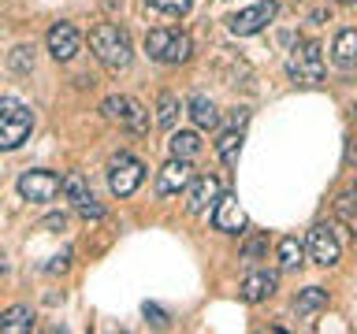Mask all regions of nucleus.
Listing matches in <instances>:
<instances>
[{
  "label": "nucleus",
  "instance_id": "f257e3e1",
  "mask_svg": "<svg viewBox=\"0 0 357 334\" xmlns=\"http://www.w3.org/2000/svg\"><path fill=\"white\" fill-rule=\"evenodd\" d=\"M89 49L105 67L119 71V67L130 63V38L127 30H119L116 22H100V26L89 30Z\"/></svg>",
  "mask_w": 357,
  "mask_h": 334
},
{
  "label": "nucleus",
  "instance_id": "f03ea898",
  "mask_svg": "<svg viewBox=\"0 0 357 334\" xmlns=\"http://www.w3.org/2000/svg\"><path fill=\"white\" fill-rule=\"evenodd\" d=\"M30 130H33L30 108L15 97H0V149L4 152L19 149V145L30 138Z\"/></svg>",
  "mask_w": 357,
  "mask_h": 334
},
{
  "label": "nucleus",
  "instance_id": "7ed1b4c3",
  "mask_svg": "<svg viewBox=\"0 0 357 334\" xmlns=\"http://www.w3.org/2000/svg\"><path fill=\"white\" fill-rule=\"evenodd\" d=\"M145 52H149V60L156 63H186L190 52H194V45H190V38L183 30H149L145 33Z\"/></svg>",
  "mask_w": 357,
  "mask_h": 334
},
{
  "label": "nucleus",
  "instance_id": "20e7f679",
  "mask_svg": "<svg viewBox=\"0 0 357 334\" xmlns=\"http://www.w3.org/2000/svg\"><path fill=\"white\" fill-rule=\"evenodd\" d=\"M287 74L294 78L298 86H317L324 78V52L317 41H301L294 56L287 60Z\"/></svg>",
  "mask_w": 357,
  "mask_h": 334
},
{
  "label": "nucleus",
  "instance_id": "39448f33",
  "mask_svg": "<svg viewBox=\"0 0 357 334\" xmlns=\"http://www.w3.org/2000/svg\"><path fill=\"white\" fill-rule=\"evenodd\" d=\"M142 178H145V164L142 160H134L130 152L112 156V164H108V186H112V193H116V197H130L134 189L142 186Z\"/></svg>",
  "mask_w": 357,
  "mask_h": 334
},
{
  "label": "nucleus",
  "instance_id": "423d86ee",
  "mask_svg": "<svg viewBox=\"0 0 357 334\" xmlns=\"http://www.w3.org/2000/svg\"><path fill=\"white\" fill-rule=\"evenodd\" d=\"M100 111H105L108 122H119V127H127L134 134L149 130V116H145V108L138 104V100H130V97H108L105 104H100Z\"/></svg>",
  "mask_w": 357,
  "mask_h": 334
},
{
  "label": "nucleus",
  "instance_id": "0eeeda50",
  "mask_svg": "<svg viewBox=\"0 0 357 334\" xmlns=\"http://www.w3.org/2000/svg\"><path fill=\"white\" fill-rule=\"evenodd\" d=\"M272 19H275V4H272V0H261V4H253V8L238 11V15H231L227 26H231L234 38H253V33H261Z\"/></svg>",
  "mask_w": 357,
  "mask_h": 334
},
{
  "label": "nucleus",
  "instance_id": "6e6552de",
  "mask_svg": "<svg viewBox=\"0 0 357 334\" xmlns=\"http://www.w3.org/2000/svg\"><path fill=\"white\" fill-rule=\"evenodd\" d=\"M60 193V175L52 171H26L19 178V197L30 200V205H45Z\"/></svg>",
  "mask_w": 357,
  "mask_h": 334
},
{
  "label": "nucleus",
  "instance_id": "1a4fd4ad",
  "mask_svg": "<svg viewBox=\"0 0 357 334\" xmlns=\"http://www.w3.org/2000/svg\"><path fill=\"white\" fill-rule=\"evenodd\" d=\"M305 253L309 260H317L320 267H331L339 264V238H335V230L328 227V223H317V227L309 230V241H305Z\"/></svg>",
  "mask_w": 357,
  "mask_h": 334
},
{
  "label": "nucleus",
  "instance_id": "9d476101",
  "mask_svg": "<svg viewBox=\"0 0 357 334\" xmlns=\"http://www.w3.org/2000/svg\"><path fill=\"white\" fill-rule=\"evenodd\" d=\"M78 45H82V38H78V30L71 22H56L49 30V52H52L56 63H71L78 56Z\"/></svg>",
  "mask_w": 357,
  "mask_h": 334
},
{
  "label": "nucleus",
  "instance_id": "9b49d317",
  "mask_svg": "<svg viewBox=\"0 0 357 334\" xmlns=\"http://www.w3.org/2000/svg\"><path fill=\"white\" fill-rule=\"evenodd\" d=\"M190 182H194V167H190V160H178V156H175L172 164H164L160 178H156V193H160V197L183 193Z\"/></svg>",
  "mask_w": 357,
  "mask_h": 334
},
{
  "label": "nucleus",
  "instance_id": "f8f14e48",
  "mask_svg": "<svg viewBox=\"0 0 357 334\" xmlns=\"http://www.w3.org/2000/svg\"><path fill=\"white\" fill-rule=\"evenodd\" d=\"M245 223H250V219H245L238 197H220L216 200V208H212V227H216V230L238 234V230H245Z\"/></svg>",
  "mask_w": 357,
  "mask_h": 334
},
{
  "label": "nucleus",
  "instance_id": "ddd939ff",
  "mask_svg": "<svg viewBox=\"0 0 357 334\" xmlns=\"http://www.w3.org/2000/svg\"><path fill=\"white\" fill-rule=\"evenodd\" d=\"M212 200H220V182L212 175L205 178H194V182L186 186V212L190 216H197V212H205Z\"/></svg>",
  "mask_w": 357,
  "mask_h": 334
},
{
  "label": "nucleus",
  "instance_id": "4468645a",
  "mask_svg": "<svg viewBox=\"0 0 357 334\" xmlns=\"http://www.w3.org/2000/svg\"><path fill=\"white\" fill-rule=\"evenodd\" d=\"M275 286H279L275 271H253V275H245V283H242V301L261 305V301H268L275 294Z\"/></svg>",
  "mask_w": 357,
  "mask_h": 334
},
{
  "label": "nucleus",
  "instance_id": "2eb2a0df",
  "mask_svg": "<svg viewBox=\"0 0 357 334\" xmlns=\"http://www.w3.org/2000/svg\"><path fill=\"white\" fill-rule=\"evenodd\" d=\"M0 331L4 334H26L33 331V308L30 305H11L0 312Z\"/></svg>",
  "mask_w": 357,
  "mask_h": 334
},
{
  "label": "nucleus",
  "instance_id": "dca6fc26",
  "mask_svg": "<svg viewBox=\"0 0 357 334\" xmlns=\"http://www.w3.org/2000/svg\"><path fill=\"white\" fill-rule=\"evenodd\" d=\"M328 308V289H320V286H309V289H301L298 301H294V312L301 319H312L317 312Z\"/></svg>",
  "mask_w": 357,
  "mask_h": 334
},
{
  "label": "nucleus",
  "instance_id": "f3484780",
  "mask_svg": "<svg viewBox=\"0 0 357 334\" xmlns=\"http://www.w3.org/2000/svg\"><path fill=\"white\" fill-rule=\"evenodd\" d=\"M190 119H194L201 130H212L220 122V111H216V104H212L205 93H197V97H190Z\"/></svg>",
  "mask_w": 357,
  "mask_h": 334
},
{
  "label": "nucleus",
  "instance_id": "a211bd4d",
  "mask_svg": "<svg viewBox=\"0 0 357 334\" xmlns=\"http://www.w3.org/2000/svg\"><path fill=\"white\" fill-rule=\"evenodd\" d=\"M331 52H335V63L339 67H354L357 63V30H339Z\"/></svg>",
  "mask_w": 357,
  "mask_h": 334
},
{
  "label": "nucleus",
  "instance_id": "6ab92c4d",
  "mask_svg": "<svg viewBox=\"0 0 357 334\" xmlns=\"http://www.w3.org/2000/svg\"><path fill=\"white\" fill-rule=\"evenodd\" d=\"M167 149H172V156H178V160H190V156H197L201 141H197L194 130H175L172 141H167Z\"/></svg>",
  "mask_w": 357,
  "mask_h": 334
},
{
  "label": "nucleus",
  "instance_id": "aec40b11",
  "mask_svg": "<svg viewBox=\"0 0 357 334\" xmlns=\"http://www.w3.org/2000/svg\"><path fill=\"white\" fill-rule=\"evenodd\" d=\"M238 152H242V130H227V134L216 141V156H220L227 167H234V164H238Z\"/></svg>",
  "mask_w": 357,
  "mask_h": 334
},
{
  "label": "nucleus",
  "instance_id": "412c9836",
  "mask_svg": "<svg viewBox=\"0 0 357 334\" xmlns=\"http://www.w3.org/2000/svg\"><path fill=\"white\" fill-rule=\"evenodd\" d=\"M60 189H63V193H67V200H71L75 208L82 205V200H89V197H93V193H89V186H86V178L78 175V171H71V175H63V178H60Z\"/></svg>",
  "mask_w": 357,
  "mask_h": 334
},
{
  "label": "nucleus",
  "instance_id": "4be33fe9",
  "mask_svg": "<svg viewBox=\"0 0 357 334\" xmlns=\"http://www.w3.org/2000/svg\"><path fill=\"white\" fill-rule=\"evenodd\" d=\"M178 116H183V104H178V97H175V93H164L160 100H156V122H160V127L172 130Z\"/></svg>",
  "mask_w": 357,
  "mask_h": 334
},
{
  "label": "nucleus",
  "instance_id": "5701e85b",
  "mask_svg": "<svg viewBox=\"0 0 357 334\" xmlns=\"http://www.w3.org/2000/svg\"><path fill=\"white\" fill-rule=\"evenodd\" d=\"M301 260H305V245H301L298 238H283V241H279V264H283L287 271L301 267Z\"/></svg>",
  "mask_w": 357,
  "mask_h": 334
},
{
  "label": "nucleus",
  "instance_id": "b1692460",
  "mask_svg": "<svg viewBox=\"0 0 357 334\" xmlns=\"http://www.w3.org/2000/svg\"><path fill=\"white\" fill-rule=\"evenodd\" d=\"M145 4L156 8V11H164V15H186L194 0H145Z\"/></svg>",
  "mask_w": 357,
  "mask_h": 334
},
{
  "label": "nucleus",
  "instance_id": "393cba45",
  "mask_svg": "<svg viewBox=\"0 0 357 334\" xmlns=\"http://www.w3.org/2000/svg\"><path fill=\"white\" fill-rule=\"evenodd\" d=\"M11 67H15V71H30L33 67V49L30 45H19V49L11 52Z\"/></svg>",
  "mask_w": 357,
  "mask_h": 334
},
{
  "label": "nucleus",
  "instance_id": "a878e982",
  "mask_svg": "<svg viewBox=\"0 0 357 334\" xmlns=\"http://www.w3.org/2000/svg\"><path fill=\"white\" fill-rule=\"evenodd\" d=\"M78 212H82L86 219H100V216H105V208H100L93 197H89V200H82V205H78Z\"/></svg>",
  "mask_w": 357,
  "mask_h": 334
},
{
  "label": "nucleus",
  "instance_id": "bb28decb",
  "mask_svg": "<svg viewBox=\"0 0 357 334\" xmlns=\"http://www.w3.org/2000/svg\"><path fill=\"white\" fill-rule=\"evenodd\" d=\"M145 319H149V323H156V327H164V323H167L164 308H156V305H145Z\"/></svg>",
  "mask_w": 357,
  "mask_h": 334
},
{
  "label": "nucleus",
  "instance_id": "cd10ccee",
  "mask_svg": "<svg viewBox=\"0 0 357 334\" xmlns=\"http://www.w3.org/2000/svg\"><path fill=\"white\" fill-rule=\"evenodd\" d=\"M264 245H268L264 238H257V241H250V245H245V253H242V256H245V260H257V256L264 253Z\"/></svg>",
  "mask_w": 357,
  "mask_h": 334
},
{
  "label": "nucleus",
  "instance_id": "c85d7f7f",
  "mask_svg": "<svg viewBox=\"0 0 357 334\" xmlns=\"http://www.w3.org/2000/svg\"><path fill=\"white\" fill-rule=\"evenodd\" d=\"M67 227V216H49V219H41V230H63Z\"/></svg>",
  "mask_w": 357,
  "mask_h": 334
},
{
  "label": "nucleus",
  "instance_id": "c756f323",
  "mask_svg": "<svg viewBox=\"0 0 357 334\" xmlns=\"http://www.w3.org/2000/svg\"><path fill=\"white\" fill-rule=\"evenodd\" d=\"M245 119H250V111H245V108H238V111H234V116H231V122H234V127H245Z\"/></svg>",
  "mask_w": 357,
  "mask_h": 334
},
{
  "label": "nucleus",
  "instance_id": "7c9ffc66",
  "mask_svg": "<svg viewBox=\"0 0 357 334\" xmlns=\"http://www.w3.org/2000/svg\"><path fill=\"white\" fill-rule=\"evenodd\" d=\"M350 212H354V200H350V197H339V216L350 219Z\"/></svg>",
  "mask_w": 357,
  "mask_h": 334
},
{
  "label": "nucleus",
  "instance_id": "2f4dec72",
  "mask_svg": "<svg viewBox=\"0 0 357 334\" xmlns=\"http://www.w3.org/2000/svg\"><path fill=\"white\" fill-rule=\"evenodd\" d=\"M49 271L56 275V271H67V256H56V260L49 264Z\"/></svg>",
  "mask_w": 357,
  "mask_h": 334
},
{
  "label": "nucleus",
  "instance_id": "473e14b6",
  "mask_svg": "<svg viewBox=\"0 0 357 334\" xmlns=\"http://www.w3.org/2000/svg\"><path fill=\"white\" fill-rule=\"evenodd\" d=\"M0 271H8V260H4V253H0Z\"/></svg>",
  "mask_w": 357,
  "mask_h": 334
},
{
  "label": "nucleus",
  "instance_id": "72a5a7b5",
  "mask_svg": "<svg viewBox=\"0 0 357 334\" xmlns=\"http://www.w3.org/2000/svg\"><path fill=\"white\" fill-rule=\"evenodd\" d=\"M335 4H354V0H335Z\"/></svg>",
  "mask_w": 357,
  "mask_h": 334
}]
</instances>
